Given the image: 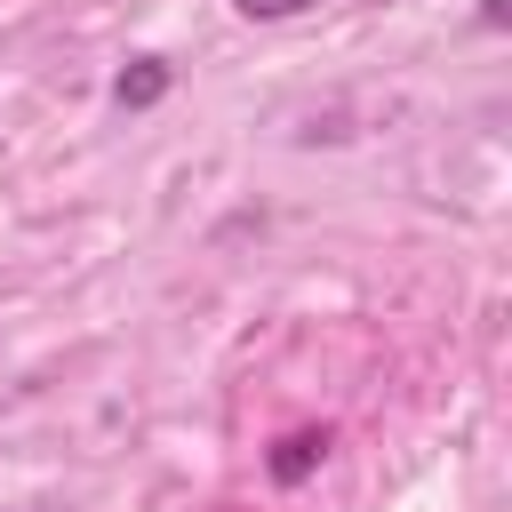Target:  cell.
<instances>
[{"label":"cell","mask_w":512,"mask_h":512,"mask_svg":"<svg viewBox=\"0 0 512 512\" xmlns=\"http://www.w3.org/2000/svg\"><path fill=\"white\" fill-rule=\"evenodd\" d=\"M328 424H296V432H280L272 448H264V472H272V488H304L320 464H328Z\"/></svg>","instance_id":"6da1fadb"},{"label":"cell","mask_w":512,"mask_h":512,"mask_svg":"<svg viewBox=\"0 0 512 512\" xmlns=\"http://www.w3.org/2000/svg\"><path fill=\"white\" fill-rule=\"evenodd\" d=\"M168 80H176L168 56H128V64L112 72V104H120V112H152V104L168 96Z\"/></svg>","instance_id":"7a4b0ae2"},{"label":"cell","mask_w":512,"mask_h":512,"mask_svg":"<svg viewBox=\"0 0 512 512\" xmlns=\"http://www.w3.org/2000/svg\"><path fill=\"white\" fill-rule=\"evenodd\" d=\"M248 24H288V16H304V8H320V0H232Z\"/></svg>","instance_id":"3957f363"},{"label":"cell","mask_w":512,"mask_h":512,"mask_svg":"<svg viewBox=\"0 0 512 512\" xmlns=\"http://www.w3.org/2000/svg\"><path fill=\"white\" fill-rule=\"evenodd\" d=\"M480 24H488V32H504V24H512V0H480Z\"/></svg>","instance_id":"277c9868"}]
</instances>
